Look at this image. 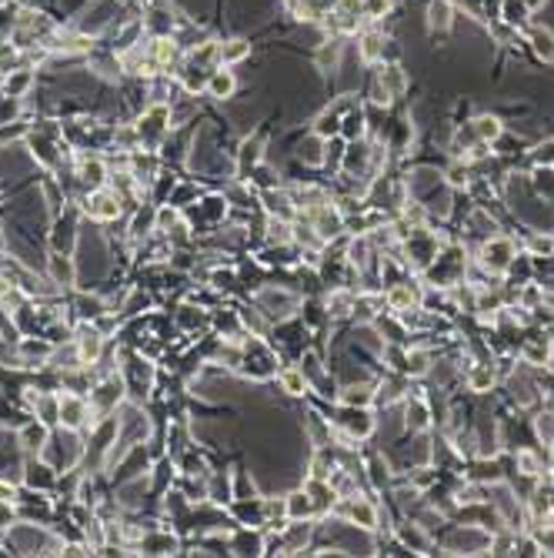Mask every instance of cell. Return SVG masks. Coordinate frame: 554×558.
Segmentation results:
<instances>
[{
  "mask_svg": "<svg viewBox=\"0 0 554 558\" xmlns=\"http://www.w3.org/2000/svg\"><path fill=\"white\" fill-rule=\"evenodd\" d=\"M391 305H394V307H407V305H414V294H411L407 288H398V291L391 294Z\"/></svg>",
  "mask_w": 554,
  "mask_h": 558,
  "instance_id": "obj_14",
  "label": "cell"
},
{
  "mask_svg": "<svg viewBox=\"0 0 554 558\" xmlns=\"http://www.w3.org/2000/svg\"><path fill=\"white\" fill-rule=\"evenodd\" d=\"M248 51H251V47H248L244 40H230L227 47H221V60H241Z\"/></svg>",
  "mask_w": 554,
  "mask_h": 558,
  "instance_id": "obj_11",
  "label": "cell"
},
{
  "mask_svg": "<svg viewBox=\"0 0 554 558\" xmlns=\"http://www.w3.org/2000/svg\"><path fill=\"white\" fill-rule=\"evenodd\" d=\"M53 271H57V278H71V264L60 257H53Z\"/></svg>",
  "mask_w": 554,
  "mask_h": 558,
  "instance_id": "obj_17",
  "label": "cell"
},
{
  "mask_svg": "<svg viewBox=\"0 0 554 558\" xmlns=\"http://www.w3.org/2000/svg\"><path fill=\"white\" fill-rule=\"evenodd\" d=\"M531 44H534V54L541 57V60H554V34L551 30H534L531 34Z\"/></svg>",
  "mask_w": 554,
  "mask_h": 558,
  "instance_id": "obj_4",
  "label": "cell"
},
{
  "mask_svg": "<svg viewBox=\"0 0 554 558\" xmlns=\"http://www.w3.org/2000/svg\"><path fill=\"white\" fill-rule=\"evenodd\" d=\"M91 415V408L84 405L80 398H60V421L67 425V428H77V425H84V418Z\"/></svg>",
  "mask_w": 554,
  "mask_h": 558,
  "instance_id": "obj_2",
  "label": "cell"
},
{
  "mask_svg": "<svg viewBox=\"0 0 554 558\" xmlns=\"http://www.w3.org/2000/svg\"><path fill=\"white\" fill-rule=\"evenodd\" d=\"M507 254H511V244L498 241V244H487V248H484V261H487V268L504 271V268H507V261H511Z\"/></svg>",
  "mask_w": 554,
  "mask_h": 558,
  "instance_id": "obj_3",
  "label": "cell"
},
{
  "mask_svg": "<svg viewBox=\"0 0 554 558\" xmlns=\"http://www.w3.org/2000/svg\"><path fill=\"white\" fill-rule=\"evenodd\" d=\"M491 381H494V375H491V371H474L471 384H474V388H484V384H491Z\"/></svg>",
  "mask_w": 554,
  "mask_h": 558,
  "instance_id": "obj_16",
  "label": "cell"
},
{
  "mask_svg": "<svg viewBox=\"0 0 554 558\" xmlns=\"http://www.w3.org/2000/svg\"><path fill=\"white\" fill-rule=\"evenodd\" d=\"M431 30H444L451 24V7L448 3H431Z\"/></svg>",
  "mask_w": 554,
  "mask_h": 558,
  "instance_id": "obj_8",
  "label": "cell"
},
{
  "mask_svg": "<svg viewBox=\"0 0 554 558\" xmlns=\"http://www.w3.org/2000/svg\"><path fill=\"white\" fill-rule=\"evenodd\" d=\"M87 211L94 214V218H101V221H110V218H117L121 214V201H117V194H110V191H97L91 204H87Z\"/></svg>",
  "mask_w": 554,
  "mask_h": 558,
  "instance_id": "obj_1",
  "label": "cell"
},
{
  "mask_svg": "<svg viewBox=\"0 0 554 558\" xmlns=\"http://www.w3.org/2000/svg\"><path fill=\"white\" fill-rule=\"evenodd\" d=\"M284 384H287V391H294V395H301V388H304L301 375H294V371H287V375H284Z\"/></svg>",
  "mask_w": 554,
  "mask_h": 558,
  "instance_id": "obj_15",
  "label": "cell"
},
{
  "mask_svg": "<svg viewBox=\"0 0 554 558\" xmlns=\"http://www.w3.org/2000/svg\"><path fill=\"white\" fill-rule=\"evenodd\" d=\"M230 91H234V77L227 74V71H217V74L210 77V94L214 97H230Z\"/></svg>",
  "mask_w": 554,
  "mask_h": 558,
  "instance_id": "obj_7",
  "label": "cell"
},
{
  "mask_svg": "<svg viewBox=\"0 0 554 558\" xmlns=\"http://www.w3.org/2000/svg\"><path fill=\"white\" fill-rule=\"evenodd\" d=\"M97 355H101V334L97 331H84L80 334V358L84 361H94Z\"/></svg>",
  "mask_w": 554,
  "mask_h": 558,
  "instance_id": "obj_5",
  "label": "cell"
},
{
  "mask_svg": "<svg viewBox=\"0 0 554 558\" xmlns=\"http://www.w3.org/2000/svg\"><path fill=\"white\" fill-rule=\"evenodd\" d=\"M381 51H384V44H381L378 34H368V37L361 40V57H364V60H378Z\"/></svg>",
  "mask_w": 554,
  "mask_h": 558,
  "instance_id": "obj_9",
  "label": "cell"
},
{
  "mask_svg": "<svg viewBox=\"0 0 554 558\" xmlns=\"http://www.w3.org/2000/svg\"><path fill=\"white\" fill-rule=\"evenodd\" d=\"M351 515H354V518H361V525H364V528H374V525H378V515H374V508L364 505V502H357V505L351 508Z\"/></svg>",
  "mask_w": 554,
  "mask_h": 558,
  "instance_id": "obj_10",
  "label": "cell"
},
{
  "mask_svg": "<svg viewBox=\"0 0 554 558\" xmlns=\"http://www.w3.org/2000/svg\"><path fill=\"white\" fill-rule=\"evenodd\" d=\"M478 134L484 137V141H494V137L501 134V124H498L494 117H481V121H478Z\"/></svg>",
  "mask_w": 554,
  "mask_h": 558,
  "instance_id": "obj_12",
  "label": "cell"
},
{
  "mask_svg": "<svg viewBox=\"0 0 554 558\" xmlns=\"http://www.w3.org/2000/svg\"><path fill=\"white\" fill-rule=\"evenodd\" d=\"M30 71H17V74H10L7 80H3V91L10 94V97H17V94H24L27 87H30Z\"/></svg>",
  "mask_w": 554,
  "mask_h": 558,
  "instance_id": "obj_6",
  "label": "cell"
},
{
  "mask_svg": "<svg viewBox=\"0 0 554 558\" xmlns=\"http://www.w3.org/2000/svg\"><path fill=\"white\" fill-rule=\"evenodd\" d=\"M80 174H84V181H87V184H101V181H104V167L94 161V164H87Z\"/></svg>",
  "mask_w": 554,
  "mask_h": 558,
  "instance_id": "obj_13",
  "label": "cell"
}]
</instances>
